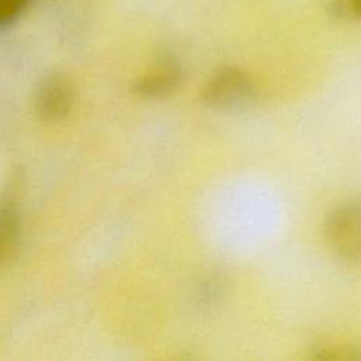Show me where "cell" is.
<instances>
[{
  "label": "cell",
  "instance_id": "1",
  "mask_svg": "<svg viewBox=\"0 0 361 361\" xmlns=\"http://www.w3.org/2000/svg\"><path fill=\"white\" fill-rule=\"evenodd\" d=\"M257 87L251 76L237 66L219 69L202 89L203 104L214 110H241L254 103Z\"/></svg>",
  "mask_w": 361,
  "mask_h": 361
},
{
  "label": "cell",
  "instance_id": "2",
  "mask_svg": "<svg viewBox=\"0 0 361 361\" xmlns=\"http://www.w3.org/2000/svg\"><path fill=\"white\" fill-rule=\"evenodd\" d=\"M324 234L331 251L343 261H361V199L336 206L327 216Z\"/></svg>",
  "mask_w": 361,
  "mask_h": 361
},
{
  "label": "cell",
  "instance_id": "3",
  "mask_svg": "<svg viewBox=\"0 0 361 361\" xmlns=\"http://www.w3.org/2000/svg\"><path fill=\"white\" fill-rule=\"evenodd\" d=\"M75 100L71 80L62 73H52L42 79L35 92V111L44 121H59L65 118Z\"/></svg>",
  "mask_w": 361,
  "mask_h": 361
},
{
  "label": "cell",
  "instance_id": "4",
  "mask_svg": "<svg viewBox=\"0 0 361 361\" xmlns=\"http://www.w3.org/2000/svg\"><path fill=\"white\" fill-rule=\"evenodd\" d=\"M182 80L180 63L172 55L164 54L149 72L134 82L133 92L142 99H161L175 92Z\"/></svg>",
  "mask_w": 361,
  "mask_h": 361
},
{
  "label": "cell",
  "instance_id": "5",
  "mask_svg": "<svg viewBox=\"0 0 361 361\" xmlns=\"http://www.w3.org/2000/svg\"><path fill=\"white\" fill-rule=\"evenodd\" d=\"M17 234V214L11 209L0 210V258H4L14 245Z\"/></svg>",
  "mask_w": 361,
  "mask_h": 361
},
{
  "label": "cell",
  "instance_id": "6",
  "mask_svg": "<svg viewBox=\"0 0 361 361\" xmlns=\"http://www.w3.org/2000/svg\"><path fill=\"white\" fill-rule=\"evenodd\" d=\"M31 0H0V28L13 25L28 8Z\"/></svg>",
  "mask_w": 361,
  "mask_h": 361
},
{
  "label": "cell",
  "instance_id": "7",
  "mask_svg": "<svg viewBox=\"0 0 361 361\" xmlns=\"http://www.w3.org/2000/svg\"><path fill=\"white\" fill-rule=\"evenodd\" d=\"M314 358L329 361H344V360H360V350L348 345H324L316 350Z\"/></svg>",
  "mask_w": 361,
  "mask_h": 361
},
{
  "label": "cell",
  "instance_id": "8",
  "mask_svg": "<svg viewBox=\"0 0 361 361\" xmlns=\"http://www.w3.org/2000/svg\"><path fill=\"white\" fill-rule=\"evenodd\" d=\"M343 1L347 10V18L361 20V0H343Z\"/></svg>",
  "mask_w": 361,
  "mask_h": 361
}]
</instances>
